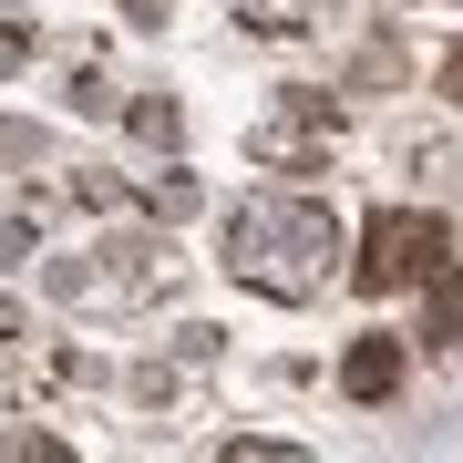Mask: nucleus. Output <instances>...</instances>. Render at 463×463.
Listing matches in <instances>:
<instances>
[{
    "label": "nucleus",
    "mask_w": 463,
    "mask_h": 463,
    "mask_svg": "<svg viewBox=\"0 0 463 463\" xmlns=\"http://www.w3.org/2000/svg\"><path fill=\"white\" fill-rule=\"evenodd\" d=\"M422 340H432V350H453V340H463V268H453V258L422 279Z\"/></svg>",
    "instance_id": "20e7f679"
},
{
    "label": "nucleus",
    "mask_w": 463,
    "mask_h": 463,
    "mask_svg": "<svg viewBox=\"0 0 463 463\" xmlns=\"http://www.w3.org/2000/svg\"><path fill=\"white\" fill-rule=\"evenodd\" d=\"M309 11H340V0H248V21H258V32H298Z\"/></svg>",
    "instance_id": "39448f33"
},
{
    "label": "nucleus",
    "mask_w": 463,
    "mask_h": 463,
    "mask_svg": "<svg viewBox=\"0 0 463 463\" xmlns=\"http://www.w3.org/2000/svg\"><path fill=\"white\" fill-rule=\"evenodd\" d=\"M443 93H453V103H463V42H453V52H443Z\"/></svg>",
    "instance_id": "423d86ee"
},
{
    "label": "nucleus",
    "mask_w": 463,
    "mask_h": 463,
    "mask_svg": "<svg viewBox=\"0 0 463 463\" xmlns=\"http://www.w3.org/2000/svg\"><path fill=\"white\" fill-rule=\"evenodd\" d=\"M443 216L432 206H381L371 227H361V268H350V279L361 288H412V279H432V268H443Z\"/></svg>",
    "instance_id": "f03ea898"
},
{
    "label": "nucleus",
    "mask_w": 463,
    "mask_h": 463,
    "mask_svg": "<svg viewBox=\"0 0 463 463\" xmlns=\"http://www.w3.org/2000/svg\"><path fill=\"white\" fill-rule=\"evenodd\" d=\"M340 392L350 402H392L402 392V340L392 330H361V340L340 350Z\"/></svg>",
    "instance_id": "7ed1b4c3"
},
{
    "label": "nucleus",
    "mask_w": 463,
    "mask_h": 463,
    "mask_svg": "<svg viewBox=\"0 0 463 463\" xmlns=\"http://www.w3.org/2000/svg\"><path fill=\"white\" fill-rule=\"evenodd\" d=\"M340 248L350 237L319 196H248L227 216V279L258 288V298H319Z\"/></svg>",
    "instance_id": "f257e3e1"
}]
</instances>
